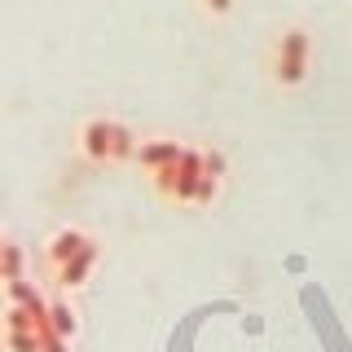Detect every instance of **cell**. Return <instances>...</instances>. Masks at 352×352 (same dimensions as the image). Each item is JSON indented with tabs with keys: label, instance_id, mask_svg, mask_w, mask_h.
<instances>
[{
	"label": "cell",
	"instance_id": "11",
	"mask_svg": "<svg viewBox=\"0 0 352 352\" xmlns=\"http://www.w3.org/2000/svg\"><path fill=\"white\" fill-rule=\"evenodd\" d=\"M22 247H14V242H5V251H0V269H5V282L9 278H22Z\"/></svg>",
	"mask_w": 352,
	"mask_h": 352
},
{
	"label": "cell",
	"instance_id": "12",
	"mask_svg": "<svg viewBox=\"0 0 352 352\" xmlns=\"http://www.w3.org/2000/svg\"><path fill=\"white\" fill-rule=\"evenodd\" d=\"M5 326H9V330H36V313H31L27 304H9Z\"/></svg>",
	"mask_w": 352,
	"mask_h": 352
},
{
	"label": "cell",
	"instance_id": "19",
	"mask_svg": "<svg viewBox=\"0 0 352 352\" xmlns=\"http://www.w3.org/2000/svg\"><path fill=\"white\" fill-rule=\"evenodd\" d=\"M0 282H5V269H0Z\"/></svg>",
	"mask_w": 352,
	"mask_h": 352
},
{
	"label": "cell",
	"instance_id": "5",
	"mask_svg": "<svg viewBox=\"0 0 352 352\" xmlns=\"http://www.w3.org/2000/svg\"><path fill=\"white\" fill-rule=\"evenodd\" d=\"M185 154L181 141H168V137H159V141H141L137 146V163L146 172H159V168H168V163H176Z\"/></svg>",
	"mask_w": 352,
	"mask_h": 352
},
{
	"label": "cell",
	"instance_id": "1",
	"mask_svg": "<svg viewBox=\"0 0 352 352\" xmlns=\"http://www.w3.org/2000/svg\"><path fill=\"white\" fill-rule=\"evenodd\" d=\"M308 58H313V40H308V31H304V27L282 31V40H278V62H273V75H278V84H282V88L304 84Z\"/></svg>",
	"mask_w": 352,
	"mask_h": 352
},
{
	"label": "cell",
	"instance_id": "16",
	"mask_svg": "<svg viewBox=\"0 0 352 352\" xmlns=\"http://www.w3.org/2000/svg\"><path fill=\"white\" fill-rule=\"evenodd\" d=\"M203 168L212 176H225V154H220V150H203Z\"/></svg>",
	"mask_w": 352,
	"mask_h": 352
},
{
	"label": "cell",
	"instance_id": "17",
	"mask_svg": "<svg viewBox=\"0 0 352 352\" xmlns=\"http://www.w3.org/2000/svg\"><path fill=\"white\" fill-rule=\"evenodd\" d=\"M207 9H212V14H229V9H234V0H203Z\"/></svg>",
	"mask_w": 352,
	"mask_h": 352
},
{
	"label": "cell",
	"instance_id": "18",
	"mask_svg": "<svg viewBox=\"0 0 352 352\" xmlns=\"http://www.w3.org/2000/svg\"><path fill=\"white\" fill-rule=\"evenodd\" d=\"M0 251H5V238H0Z\"/></svg>",
	"mask_w": 352,
	"mask_h": 352
},
{
	"label": "cell",
	"instance_id": "9",
	"mask_svg": "<svg viewBox=\"0 0 352 352\" xmlns=\"http://www.w3.org/2000/svg\"><path fill=\"white\" fill-rule=\"evenodd\" d=\"M110 132H115V154H110V159H137V137H132V128L110 124Z\"/></svg>",
	"mask_w": 352,
	"mask_h": 352
},
{
	"label": "cell",
	"instance_id": "7",
	"mask_svg": "<svg viewBox=\"0 0 352 352\" xmlns=\"http://www.w3.org/2000/svg\"><path fill=\"white\" fill-rule=\"evenodd\" d=\"M49 326L58 330V335H66V339H75V330H80V322H75V313H71V304H49Z\"/></svg>",
	"mask_w": 352,
	"mask_h": 352
},
{
	"label": "cell",
	"instance_id": "10",
	"mask_svg": "<svg viewBox=\"0 0 352 352\" xmlns=\"http://www.w3.org/2000/svg\"><path fill=\"white\" fill-rule=\"evenodd\" d=\"M5 344H9V352H44V344H40V330H9V335H5Z\"/></svg>",
	"mask_w": 352,
	"mask_h": 352
},
{
	"label": "cell",
	"instance_id": "3",
	"mask_svg": "<svg viewBox=\"0 0 352 352\" xmlns=\"http://www.w3.org/2000/svg\"><path fill=\"white\" fill-rule=\"evenodd\" d=\"M93 264H97V242L88 238V247L84 251H75L66 264H58V286H66V291H75V286H84L88 282V273H93Z\"/></svg>",
	"mask_w": 352,
	"mask_h": 352
},
{
	"label": "cell",
	"instance_id": "4",
	"mask_svg": "<svg viewBox=\"0 0 352 352\" xmlns=\"http://www.w3.org/2000/svg\"><path fill=\"white\" fill-rule=\"evenodd\" d=\"M203 150H185L176 163V203H194L198 194V176H203Z\"/></svg>",
	"mask_w": 352,
	"mask_h": 352
},
{
	"label": "cell",
	"instance_id": "8",
	"mask_svg": "<svg viewBox=\"0 0 352 352\" xmlns=\"http://www.w3.org/2000/svg\"><path fill=\"white\" fill-rule=\"evenodd\" d=\"M5 291H9V304H36V300H44V295L36 291V282H27V278H9L5 282Z\"/></svg>",
	"mask_w": 352,
	"mask_h": 352
},
{
	"label": "cell",
	"instance_id": "14",
	"mask_svg": "<svg viewBox=\"0 0 352 352\" xmlns=\"http://www.w3.org/2000/svg\"><path fill=\"white\" fill-rule=\"evenodd\" d=\"M176 163H181V159H176ZM176 163H168V168L154 172V185H159L163 198H176Z\"/></svg>",
	"mask_w": 352,
	"mask_h": 352
},
{
	"label": "cell",
	"instance_id": "6",
	"mask_svg": "<svg viewBox=\"0 0 352 352\" xmlns=\"http://www.w3.org/2000/svg\"><path fill=\"white\" fill-rule=\"evenodd\" d=\"M84 247H88V234H80V229H62V234H53V242H49L53 269H58V264H66L75 251H84Z\"/></svg>",
	"mask_w": 352,
	"mask_h": 352
},
{
	"label": "cell",
	"instance_id": "15",
	"mask_svg": "<svg viewBox=\"0 0 352 352\" xmlns=\"http://www.w3.org/2000/svg\"><path fill=\"white\" fill-rule=\"evenodd\" d=\"M40 344H44V352H71V339L58 335L53 326H44V330H40Z\"/></svg>",
	"mask_w": 352,
	"mask_h": 352
},
{
	"label": "cell",
	"instance_id": "13",
	"mask_svg": "<svg viewBox=\"0 0 352 352\" xmlns=\"http://www.w3.org/2000/svg\"><path fill=\"white\" fill-rule=\"evenodd\" d=\"M216 194H220V176L203 172V176H198V194H194V203H198V207H207V203H212Z\"/></svg>",
	"mask_w": 352,
	"mask_h": 352
},
{
	"label": "cell",
	"instance_id": "2",
	"mask_svg": "<svg viewBox=\"0 0 352 352\" xmlns=\"http://www.w3.org/2000/svg\"><path fill=\"white\" fill-rule=\"evenodd\" d=\"M80 146L93 163H106L115 154V132H110V119H88L80 132Z\"/></svg>",
	"mask_w": 352,
	"mask_h": 352
}]
</instances>
